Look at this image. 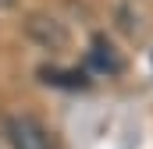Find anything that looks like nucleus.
<instances>
[{
	"instance_id": "obj_1",
	"label": "nucleus",
	"mask_w": 153,
	"mask_h": 149,
	"mask_svg": "<svg viewBox=\"0 0 153 149\" xmlns=\"http://www.w3.org/2000/svg\"><path fill=\"white\" fill-rule=\"evenodd\" d=\"M4 135H7L11 149H57L50 128H46L43 121H36V117H29V114L11 117V121L4 124Z\"/></svg>"
},
{
	"instance_id": "obj_2",
	"label": "nucleus",
	"mask_w": 153,
	"mask_h": 149,
	"mask_svg": "<svg viewBox=\"0 0 153 149\" xmlns=\"http://www.w3.org/2000/svg\"><path fill=\"white\" fill-rule=\"evenodd\" d=\"M25 29H29V36L43 43L46 50H61L64 43H68V32H64V25L61 21H53V18H43V14H32L29 21H25Z\"/></svg>"
},
{
	"instance_id": "obj_3",
	"label": "nucleus",
	"mask_w": 153,
	"mask_h": 149,
	"mask_svg": "<svg viewBox=\"0 0 153 149\" xmlns=\"http://www.w3.org/2000/svg\"><path fill=\"white\" fill-rule=\"evenodd\" d=\"M39 78L46 85H61V89H85V74L82 71H61V68H39Z\"/></svg>"
},
{
	"instance_id": "obj_4",
	"label": "nucleus",
	"mask_w": 153,
	"mask_h": 149,
	"mask_svg": "<svg viewBox=\"0 0 153 149\" xmlns=\"http://www.w3.org/2000/svg\"><path fill=\"white\" fill-rule=\"evenodd\" d=\"M93 64H96L100 71H107V74H117V71H121V57L114 53V46H111L103 36L93 39Z\"/></svg>"
},
{
	"instance_id": "obj_5",
	"label": "nucleus",
	"mask_w": 153,
	"mask_h": 149,
	"mask_svg": "<svg viewBox=\"0 0 153 149\" xmlns=\"http://www.w3.org/2000/svg\"><path fill=\"white\" fill-rule=\"evenodd\" d=\"M18 0H0V11H7V7H14Z\"/></svg>"
}]
</instances>
